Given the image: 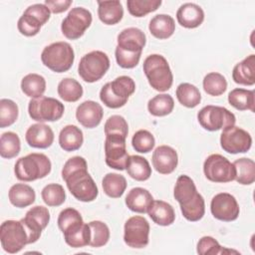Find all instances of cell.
<instances>
[{
	"instance_id": "7a4b0ae2",
	"label": "cell",
	"mask_w": 255,
	"mask_h": 255,
	"mask_svg": "<svg viewBox=\"0 0 255 255\" xmlns=\"http://www.w3.org/2000/svg\"><path fill=\"white\" fill-rule=\"evenodd\" d=\"M173 196L180 205L183 217L188 221H198L205 213V202L203 196L198 193L194 181L185 174L176 179Z\"/></svg>"
},
{
	"instance_id": "ab89813d",
	"label": "cell",
	"mask_w": 255,
	"mask_h": 255,
	"mask_svg": "<svg viewBox=\"0 0 255 255\" xmlns=\"http://www.w3.org/2000/svg\"><path fill=\"white\" fill-rule=\"evenodd\" d=\"M65 242L72 248H81L88 246L91 241V230L89 224L83 223L77 229L64 234Z\"/></svg>"
},
{
	"instance_id": "603a6c76",
	"label": "cell",
	"mask_w": 255,
	"mask_h": 255,
	"mask_svg": "<svg viewBox=\"0 0 255 255\" xmlns=\"http://www.w3.org/2000/svg\"><path fill=\"white\" fill-rule=\"evenodd\" d=\"M232 79L236 84L253 86L255 84V55L251 54L235 65Z\"/></svg>"
},
{
	"instance_id": "b9f144b4",
	"label": "cell",
	"mask_w": 255,
	"mask_h": 255,
	"mask_svg": "<svg viewBox=\"0 0 255 255\" xmlns=\"http://www.w3.org/2000/svg\"><path fill=\"white\" fill-rule=\"evenodd\" d=\"M91 230V247H102L106 245L110 239V229L106 223L100 220L91 221L88 223Z\"/></svg>"
},
{
	"instance_id": "c3c4849f",
	"label": "cell",
	"mask_w": 255,
	"mask_h": 255,
	"mask_svg": "<svg viewBox=\"0 0 255 255\" xmlns=\"http://www.w3.org/2000/svg\"><path fill=\"white\" fill-rule=\"evenodd\" d=\"M41 24L34 17L24 14L19 18L17 23V28L19 32L27 37H33L40 32Z\"/></svg>"
},
{
	"instance_id": "5bb4252c",
	"label": "cell",
	"mask_w": 255,
	"mask_h": 255,
	"mask_svg": "<svg viewBox=\"0 0 255 255\" xmlns=\"http://www.w3.org/2000/svg\"><path fill=\"white\" fill-rule=\"evenodd\" d=\"M220 145L226 152L236 154L247 152L252 145V137L245 129L234 126L223 128Z\"/></svg>"
},
{
	"instance_id": "d6986e66",
	"label": "cell",
	"mask_w": 255,
	"mask_h": 255,
	"mask_svg": "<svg viewBox=\"0 0 255 255\" xmlns=\"http://www.w3.org/2000/svg\"><path fill=\"white\" fill-rule=\"evenodd\" d=\"M104 116L103 108L94 101H85L76 110L77 121L87 128H94L101 124Z\"/></svg>"
},
{
	"instance_id": "816d5d0a",
	"label": "cell",
	"mask_w": 255,
	"mask_h": 255,
	"mask_svg": "<svg viewBox=\"0 0 255 255\" xmlns=\"http://www.w3.org/2000/svg\"><path fill=\"white\" fill-rule=\"evenodd\" d=\"M24 14L34 17L36 20H38L40 22L41 25H44L50 19L51 11L45 4L38 3V4H33V5L29 6L24 11Z\"/></svg>"
},
{
	"instance_id": "f5cc1de1",
	"label": "cell",
	"mask_w": 255,
	"mask_h": 255,
	"mask_svg": "<svg viewBox=\"0 0 255 255\" xmlns=\"http://www.w3.org/2000/svg\"><path fill=\"white\" fill-rule=\"evenodd\" d=\"M72 3V0H46L44 4L50 9L52 13L59 14L67 11Z\"/></svg>"
},
{
	"instance_id": "e575fe53",
	"label": "cell",
	"mask_w": 255,
	"mask_h": 255,
	"mask_svg": "<svg viewBox=\"0 0 255 255\" xmlns=\"http://www.w3.org/2000/svg\"><path fill=\"white\" fill-rule=\"evenodd\" d=\"M176 98L178 102L189 109L195 108L200 104L201 95L199 90L189 83H181L176 88Z\"/></svg>"
},
{
	"instance_id": "4fadbf2b",
	"label": "cell",
	"mask_w": 255,
	"mask_h": 255,
	"mask_svg": "<svg viewBox=\"0 0 255 255\" xmlns=\"http://www.w3.org/2000/svg\"><path fill=\"white\" fill-rule=\"evenodd\" d=\"M149 235V223L142 216L129 217L124 227V241L131 248L141 249L147 246Z\"/></svg>"
},
{
	"instance_id": "f546056e",
	"label": "cell",
	"mask_w": 255,
	"mask_h": 255,
	"mask_svg": "<svg viewBox=\"0 0 255 255\" xmlns=\"http://www.w3.org/2000/svg\"><path fill=\"white\" fill-rule=\"evenodd\" d=\"M126 169L128 174L137 181L147 180L151 175L149 162L140 155H129Z\"/></svg>"
},
{
	"instance_id": "cb8c5ba5",
	"label": "cell",
	"mask_w": 255,
	"mask_h": 255,
	"mask_svg": "<svg viewBox=\"0 0 255 255\" xmlns=\"http://www.w3.org/2000/svg\"><path fill=\"white\" fill-rule=\"evenodd\" d=\"M152 201L153 197L150 192L142 187H134L130 189L126 196V204L128 208L137 213H147Z\"/></svg>"
},
{
	"instance_id": "1f68e13d",
	"label": "cell",
	"mask_w": 255,
	"mask_h": 255,
	"mask_svg": "<svg viewBox=\"0 0 255 255\" xmlns=\"http://www.w3.org/2000/svg\"><path fill=\"white\" fill-rule=\"evenodd\" d=\"M21 90L27 97L40 98L46 91V80L39 74H28L21 81Z\"/></svg>"
},
{
	"instance_id": "d4e9b609",
	"label": "cell",
	"mask_w": 255,
	"mask_h": 255,
	"mask_svg": "<svg viewBox=\"0 0 255 255\" xmlns=\"http://www.w3.org/2000/svg\"><path fill=\"white\" fill-rule=\"evenodd\" d=\"M147 213L151 220L160 226L171 225L175 219L173 207L163 200H153Z\"/></svg>"
},
{
	"instance_id": "bcb514c9",
	"label": "cell",
	"mask_w": 255,
	"mask_h": 255,
	"mask_svg": "<svg viewBox=\"0 0 255 255\" xmlns=\"http://www.w3.org/2000/svg\"><path fill=\"white\" fill-rule=\"evenodd\" d=\"M128 126L124 117L119 115L111 116L105 124V134L106 135H121L124 137L128 136Z\"/></svg>"
},
{
	"instance_id": "2e32d148",
	"label": "cell",
	"mask_w": 255,
	"mask_h": 255,
	"mask_svg": "<svg viewBox=\"0 0 255 255\" xmlns=\"http://www.w3.org/2000/svg\"><path fill=\"white\" fill-rule=\"evenodd\" d=\"M210 211L214 218L230 222L238 218L240 208L236 198L227 192H221L213 196L210 203Z\"/></svg>"
},
{
	"instance_id": "ba28073f",
	"label": "cell",
	"mask_w": 255,
	"mask_h": 255,
	"mask_svg": "<svg viewBox=\"0 0 255 255\" xmlns=\"http://www.w3.org/2000/svg\"><path fill=\"white\" fill-rule=\"evenodd\" d=\"M110 68V59L102 51H92L84 55L78 66L79 76L87 83L101 80Z\"/></svg>"
},
{
	"instance_id": "836d02e7",
	"label": "cell",
	"mask_w": 255,
	"mask_h": 255,
	"mask_svg": "<svg viewBox=\"0 0 255 255\" xmlns=\"http://www.w3.org/2000/svg\"><path fill=\"white\" fill-rule=\"evenodd\" d=\"M58 95L62 100L69 103L79 101L83 96V87L75 79L65 78L58 85Z\"/></svg>"
},
{
	"instance_id": "7bdbcfd3",
	"label": "cell",
	"mask_w": 255,
	"mask_h": 255,
	"mask_svg": "<svg viewBox=\"0 0 255 255\" xmlns=\"http://www.w3.org/2000/svg\"><path fill=\"white\" fill-rule=\"evenodd\" d=\"M161 0H128L127 6L130 15L133 17H143L159 8Z\"/></svg>"
},
{
	"instance_id": "7c38bea8",
	"label": "cell",
	"mask_w": 255,
	"mask_h": 255,
	"mask_svg": "<svg viewBox=\"0 0 255 255\" xmlns=\"http://www.w3.org/2000/svg\"><path fill=\"white\" fill-rule=\"evenodd\" d=\"M92 13L84 7H75L62 21L61 30L63 35L70 40L82 37L92 24Z\"/></svg>"
},
{
	"instance_id": "ffe728a7",
	"label": "cell",
	"mask_w": 255,
	"mask_h": 255,
	"mask_svg": "<svg viewBox=\"0 0 255 255\" xmlns=\"http://www.w3.org/2000/svg\"><path fill=\"white\" fill-rule=\"evenodd\" d=\"M25 139L27 143L35 148H47L54 141L52 128L45 124H34L26 131Z\"/></svg>"
},
{
	"instance_id": "74e56055",
	"label": "cell",
	"mask_w": 255,
	"mask_h": 255,
	"mask_svg": "<svg viewBox=\"0 0 255 255\" xmlns=\"http://www.w3.org/2000/svg\"><path fill=\"white\" fill-rule=\"evenodd\" d=\"M21 149L20 138L13 131H6L0 137V155L3 158H13L19 154Z\"/></svg>"
},
{
	"instance_id": "484cf974",
	"label": "cell",
	"mask_w": 255,
	"mask_h": 255,
	"mask_svg": "<svg viewBox=\"0 0 255 255\" xmlns=\"http://www.w3.org/2000/svg\"><path fill=\"white\" fill-rule=\"evenodd\" d=\"M98 16L104 24L115 25L123 19L124 9L120 1H98Z\"/></svg>"
},
{
	"instance_id": "52a82bcc",
	"label": "cell",
	"mask_w": 255,
	"mask_h": 255,
	"mask_svg": "<svg viewBox=\"0 0 255 255\" xmlns=\"http://www.w3.org/2000/svg\"><path fill=\"white\" fill-rule=\"evenodd\" d=\"M0 240L3 250L10 254L21 251L30 244L28 230L20 220H6L0 226Z\"/></svg>"
},
{
	"instance_id": "8fae6325",
	"label": "cell",
	"mask_w": 255,
	"mask_h": 255,
	"mask_svg": "<svg viewBox=\"0 0 255 255\" xmlns=\"http://www.w3.org/2000/svg\"><path fill=\"white\" fill-rule=\"evenodd\" d=\"M203 172L205 177L217 183L230 182L235 179L236 169L232 162L225 156L214 153L210 154L203 163Z\"/></svg>"
},
{
	"instance_id": "4dcf8cb0",
	"label": "cell",
	"mask_w": 255,
	"mask_h": 255,
	"mask_svg": "<svg viewBox=\"0 0 255 255\" xmlns=\"http://www.w3.org/2000/svg\"><path fill=\"white\" fill-rule=\"evenodd\" d=\"M228 103L238 111L249 110L254 112L255 95L253 90L237 88L228 94Z\"/></svg>"
},
{
	"instance_id": "4316f807",
	"label": "cell",
	"mask_w": 255,
	"mask_h": 255,
	"mask_svg": "<svg viewBox=\"0 0 255 255\" xmlns=\"http://www.w3.org/2000/svg\"><path fill=\"white\" fill-rule=\"evenodd\" d=\"M148 29L150 34L159 39H167L175 31V23L171 16L167 14H157L149 21Z\"/></svg>"
},
{
	"instance_id": "ac0fdd59",
	"label": "cell",
	"mask_w": 255,
	"mask_h": 255,
	"mask_svg": "<svg viewBox=\"0 0 255 255\" xmlns=\"http://www.w3.org/2000/svg\"><path fill=\"white\" fill-rule=\"evenodd\" d=\"M151 161L157 172L161 174H169L173 172L177 166V152L169 145H159L154 149Z\"/></svg>"
},
{
	"instance_id": "5b68a950",
	"label": "cell",
	"mask_w": 255,
	"mask_h": 255,
	"mask_svg": "<svg viewBox=\"0 0 255 255\" xmlns=\"http://www.w3.org/2000/svg\"><path fill=\"white\" fill-rule=\"evenodd\" d=\"M134 91V81L130 77L120 76L103 86L100 91V99L108 108L119 109L127 104Z\"/></svg>"
},
{
	"instance_id": "9a60e30c",
	"label": "cell",
	"mask_w": 255,
	"mask_h": 255,
	"mask_svg": "<svg viewBox=\"0 0 255 255\" xmlns=\"http://www.w3.org/2000/svg\"><path fill=\"white\" fill-rule=\"evenodd\" d=\"M126 138L121 135H106L105 154L106 163L117 170L126 169L128 153L127 151Z\"/></svg>"
},
{
	"instance_id": "30bf717a",
	"label": "cell",
	"mask_w": 255,
	"mask_h": 255,
	"mask_svg": "<svg viewBox=\"0 0 255 255\" xmlns=\"http://www.w3.org/2000/svg\"><path fill=\"white\" fill-rule=\"evenodd\" d=\"M65 112L64 105L57 99L40 97L32 99L28 105V113L32 120L40 123L55 122L62 118Z\"/></svg>"
},
{
	"instance_id": "d6a6232c",
	"label": "cell",
	"mask_w": 255,
	"mask_h": 255,
	"mask_svg": "<svg viewBox=\"0 0 255 255\" xmlns=\"http://www.w3.org/2000/svg\"><path fill=\"white\" fill-rule=\"evenodd\" d=\"M102 186L104 192L112 198L121 197L127 188V179L124 175L118 173H107L103 180Z\"/></svg>"
},
{
	"instance_id": "3957f363",
	"label": "cell",
	"mask_w": 255,
	"mask_h": 255,
	"mask_svg": "<svg viewBox=\"0 0 255 255\" xmlns=\"http://www.w3.org/2000/svg\"><path fill=\"white\" fill-rule=\"evenodd\" d=\"M52 164L44 153L33 152L20 157L14 166L17 179L21 181H34L44 178L51 172Z\"/></svg>"
},
{
	"instance_id": "f907efd6",
	"label": "cell",
	"mask_w": 255,
	"mask_h": 255,
	"mask_svg": "<svg viewBox=\"0 0 255 255\" xmlns=\"http://www.w3.org/2000/svg\"><path fill=\"white\" fill-rule=\"evenodd\" d=\"M81 221H83L81 213L75 208L68 207L60 212V214L58 216L57 223H58L59 229L62 232H64L71 225H73L77 222H81Z\"/></svg>"
},
{
	"instance_id": "83f0119b",
	"label": "cell",
	"mask_w": 255,
	"mask_h": 255,
	"mask_svg": "<svg viewBox=\"0 0 255 255\" xmlns=\"http://www.w3.org/2000/svg\"><path fill=\"white\" fill-rule=\"evenodd\" d=\"M8 197L12 205L18 208H25L34 203L36 194L30 185L25 183H16L9 189Z\"/></svg>"
},
{
	"instance_id": "9c48e42d",
	"label": "cell",
	"mask_w": 255,
	"mask_h": 255,
	"mask_svg": "<svg viewBox=\"0 0 255 255\" xmlns=\"http://www.w3.org/2000/svg\"><path fill=\"white\" fill-rule=\"evenodd\" d=\"M197 120L200 126L209 131H216L227 127L234 126L236 118L233 113L224 107L208 105L197 113Z\"/></svg>"
},
{
	"instance_id": "44dd1931",
	"label": "cell",
	"mask_w": 255,
	"mask_h": 255,
	"mask_svg": "<svg viewBox=\"0 0 255 255\" xmlns=\"http://www.w3.org/2000/svg\"><path fill=\"white\" fill-rule=\"evenodd\" d=\"M145 34L138 28L129 27L124 29L118 35V47L128 52L141 53L145 46Z\"/></svg>"
},
{
	"instance_id": "e0dca14e",
	"label": "cell",
	"mask_w": 255,
	"mask_h": 255,
	"mask_svg": "<svg viewBox=\"0 0 255 255\" xmlns=\"http://www.w3.org/2000/svg\"><path fill=\"white\" fill-rule=\"evenodd\" d=\"M21 221L28 230L30 244L35 243L40 238L42 231L47 227L50 221V213L48 208L37 205L29 209Z\"/></svg>"
},
{
	"instance_id": "7402d4cb",
	"label": "cell",
	"mask_w": 255,
	"mask_h": 255,
	"mask_svg": "<svg viewBox=\"0 0 255 255\" xmlns=\"http://www.w3.org/2000/svg\"><path fill=\"white\" fill-rule=\"evenodd\" d=\"M176 19L182 27L193 29L202 24L204 20V12L197 4L184 3L178 8Z\"/></svg>"
},
{
	"instance_id": "681fc988",
	"label": "cell",
	"mask_w": 255,
	"mask_h": 255,
	"mask_svg": "<svg viewBox=\"0 0 255 255\" xmlns=\"http://www.w3.org/2000/svg\"><path fill=\"white\" fill-rule=\"evenodd\" d=\"M115 56H116L117 63L120 67L124 69H132L138 64L141 53L125 51L117 46L115 51Z\"/></svg>"
},
{
	"instance_id": "7dc6e473",
	"label": "cell",
	"mask_w": 255,
	"mask_h": 255,
	"mask_svg": "<svg viewBox=\"0 0 255 255\" xmlns=\"http://www.w3.org/2000/svg\"><path fill=\"white\" fill-rule=\"evenodd\" d=\"M196 251L200 255H216L232 252L231 250L223 248L216 239L211 236H203L199 239L196 246Z\"/></svg>"
},
{
	"instance_id": "f1b7e54d",
	"label": "cell",
	"mask_w": 255,
	"mask_h": 255,
	"mask_svg": "<svg viewBox=\"0 0 255 255\" xmlns=\"http://www.w3.org/2000/svg\"><path fill=\"white\" fill-rule=\"evenodd\" d=\"M84 141L83 131L74 125H68L62 128L59 134V144L65 151L79 149Z\"/></svg>"
},
{
	"instance_id": "f6af8a7d",
	"label": "cell",
	"mask_w": 255,
	"mask_h": 255,
	"mask_svg": "<svg viewBox=\"0 0 255 255\" xmlns=\"http://www.w3.org/2000/svg\"><path fill=\"white\" fill-rule=\"evenodd\" d=\"M132 147L140 153H147L154 147L155 139L151 132L146 129H139L132 135Z\"/></svg>"
},
{
	"instance_id": "f35d334b",
	"label": "cell",
	"mask_w": 255,
	"mask_h": 255,
	"mask_svg": "<svg viewBox=\"0 0 255 255\" xmlns=\"http://www.w3.org/2000/svg\"><path fill=\"white\" fill-rule=\"evenodd\" d=\"M204 92L210 96L218 97L222 95L227 89V81L225 77L219 73H208L203 79Z\"/></svg>"
},
{
	"instance_id": "d590c367",
	"label": "cell",
	"mask_w": 255,
	"mask_h": 255,
	"mask_svg": "<svg viewBox=\"0 0 255 255\" xmlns=\"http://www.w3.org/2000/svg\"><path fill=\"white\" fill-rule=\"evenodd\" d=\"M236 169L235 180L243 185L252 184L255 181V163L252 159L241 157L233 162Z\"/></svg>"
},
{
	"instance_id": "8d00e7d4",
	"label": "cell",
	"mask_w": 255,
	"mask_h": 255,
	"mask_svg": "<svg viewBox=\"0 0 255 255\" xmlns=\"http://www.w3.org/2000/svg\"><path fill=\"white\" fill-rule=\"evenodd\" d=\"M174 108L173 98L168 94H160L147 103V110L154 117H164L169 115Z\"/></svg>"
},
{
	"instance_id": "60d3db41",
	"label": "cell",
	"mask_w": 255,
	"mask_h": 255,
	"mask_svg": "<svg viewBox=\"0 0 255 255\" xmlns=\"http://www.w3.org/2000/svg\"><path fill=\"white\" fill-rule=\"evenodd\" d=\"M43 201L48 206H60L66 200V192L64 187L58 183H50L46 185L41 192Z\"/></svg>"
},
{
	"instance_id": "6da1fadb",
	"label": "cell",
	"mask_w": 255,
	"mask_h": 255,
	"mask_svg": "<svg viewBox=\"0 0 255 255\" xmlns=\"http://www.w3.org/2000/svg\"><path fill=\"white\" fill-rule=\"evenodd\" d=\"M62 178L76 199L91 202L97 198L98 186L88 172V164L84 157L77 155L69 158L63 166Z\"/></svg>"
},
{
	"instance_id": "ee69618b",
	"label": "cell",
	"mask_w": 255,
	"mask_h": 255,
	"mask_svg": "<svg viewBox=\"0 0 255 255\" xmlns=\"http://www.w3.org/2000/svg\"><path fill=\"white\" fill-rule=\"evenodd\" d=\"M18 106L9 99L0 100V128H6L13 125L18 119Z\"/></svg>"
},
{
	"instance_id": "8992f818",
	"label": "cell",
	"mask_w": 255,
	"mask_h": 255,
	"mask_svg": "<svg viewBox=\"0 0 255 255\" xmlns=\"http://www.w3.org/2000/svg\"><path fill=\"white\" fill-rule=\"evenodd\" d=\"M75 60L72 46L67 42H56L46 46L41 54V61L48 69L64 73L71 69Z\"/></svg>"
},
{
	"instance_id": "277c9868",
	"label": "cell",
	"mask_w": 255,
	"mask_h": 255,
	"mask_svg": "<svg viewBox=\"0 0 255 255\" xmlns=\"http://www.w3.org/2000/svg\"><path fill=\"white\" fill-rule=\"evenodd\" d=\"M148 84L155 91L165 92L172 86L173 76L166 59L158 54L145 58L142 66Z\"/></svg>"
}]
</instances>
